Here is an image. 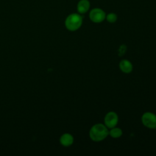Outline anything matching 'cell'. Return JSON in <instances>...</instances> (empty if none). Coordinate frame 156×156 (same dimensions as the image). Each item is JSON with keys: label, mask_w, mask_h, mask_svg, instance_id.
<instances>
[{"label": "cell", "mask_w": 156, "mask_h": 156, "mask_svg": "<svg viewBox=\"0 0 156 156\" xmlns=\"http://www.w3.org/2000/svg\"><path fill=\"white\" fill-rule=\"evenodd\" d=\"M108 135V128L105 125L98 123L93 125L90 130V138L94 141H101L104 140Z\"/></svg>", "instance_id": "obj_1"}, {"label": "cell", "mask_w": 156, "mask_h": 156, "mask_svg": "<svg viewBox=\"0 0 156 156\" xmlns=\"http://www.w3.org/2000/svg\"><path fill=\"white\" fill-rule=\"evenodd\" d=\"M82 24V17L77 13L69 15L65 20V26L70 31H75L79 29Z\"/></svg>", "instance_id": "obj_2"}, {"label": "cell", "mask_w": 156, "mask_h": 156, "mask_svg": "<svg viewBox=\"0 0 156 156\" xmlns=\"http://www.w3.org/2000/svg\"><path fill=\"white\" fill-rule=\"evenodd\" d=\"M143 124L151 129H156V115L152 112H146L141 116Z\"/></svg>", "instance_id": "obj_3"}, {"label": "cell", "mask_w": 156, "mask_h": 156, "mask_svg": "<svg viewBox=\"0 0 156 156\" xmlns=\"http://www.w3.org/2000/svg\"><path fill=\"white\" fill-rule=\"evenodd\" d=\"M118 122V115L114 112H108L104 117V123L107 128L111 129L116 126Z\"/></svg>", "instance_id": "obj_4"}, {"label": "cell", "mask_w": 156, "mask_h": 156, "mask_svg": "<svg viewBox=\"0 0 156 156\" xmlns=\"http://www.w3.org/2000/svg\"><path fill=\"white\" fill-rule=\"evenodd\" d=\"M90 20L94 23H101L105 18V12L98 8L93 9L91 10L89 15Z\"/></svg>", "instance_id": "obj_5"}, {"label": "cell", "mask_w": 156, "mask_h": 156, "mask_svg": "<svg viewBox=\"0 0 156 156\" xmlns=\"http://www.w3.org/2000/svg\"><path fill=\"white\" fill-rule=\"evenodd\" d=\"M119 66L121 71L126 74L131 73L133 69V65L132 63L126 59L122 60L119 64Z\"/></svg>", "instance_id": "obj_6"}, {"label": "cell", "mask_w": 156, "mask_h": 156, "mask_svg": "<svg viewBox=\"0 0 156 156\" xmlns=\"http://www.w3.org/2000/svg\"><path fill=\"white\" fill-rule=\"evenodd\" d=\"M60 142L63 146L68 147L72 145L74 142V138L70 133H64L61 136Z\"/></svg>", "instance_id": "obj_7"}, {"label": "cell", "mask_w": 156, "mask_h": 156, "mask_svg": "<svg viewBox=\"0 0 156 156\" xmlns=\"http://www.w3.org/2000/svg\"><path fill=\"white\" fill-rule=\"evenodd\" d=\"M90 2L88 0H80L77 5V10L80 13L87 12L90 8Z\"/></svg>", "instance_id": "obj_8"}, {"label": "cell", "mask_w": 156, "mask_h": 156, "mask_svg": "<svg viewBox=\"0 0 156 156\" xmlns=\"http://www.w3.org/2000/svg\"><path fill=\"white\" fill-rule=\"evenodd\" d=\"M108 135L113 138H118L122 135V131L120 128L114 127L111 128L110 130L108 131Z\"/></svg>", "instance_id": "obj_9"}, {"label": "cell", "mask_w": 156, "mask_h": 156, "mask_svg": "<svg viewBox=\"0 0 156 156\" xmlns=\"http://www.w3.org/2000/svg\"><path fill=\"white\" fill-rule=\"evenodd\" d=\"M106 18H107V20L108 21V22L113 23L116 21L117 16L116 14H115L113 13H110L107 15V16H106Z\"/></svg>", "instance_id": "obj_10"}]
</instances>
